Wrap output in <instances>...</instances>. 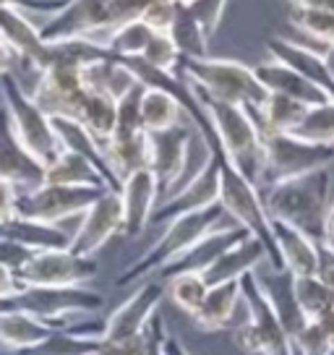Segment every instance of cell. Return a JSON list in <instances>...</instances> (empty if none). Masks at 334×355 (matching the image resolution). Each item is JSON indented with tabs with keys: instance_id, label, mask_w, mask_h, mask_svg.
I'll return each instance as SVG.
<instances>
[{
	"instance_id": "836d02e7",
	"label": "cell",
	"mask_w": 334,
	"mask_h": 355,
	"mask_svg": "<svg viewBox=\"0 0 334 355\" xmlns=\"http://www.w3.org/2000/svg\"><path fill=\"white\" fill-rule=\"evenodd\" d=\"M78 121L87 125V131L100 141L102 146L110 141L118 121V100L107 92H91L87 89V97L78 112Z\"/></svg>"
},
{
	"instance_id": "f1b7e54d",
	"label": "cell",
	"mask_w": 334,
	"mask_h": 355,
	"mask_svg": "<svg viewBox=\"0 0 334 355\" xmlns=\"http://www.w3.org/2000/svg\"><path fill=\"white\" fill-rule=\"evenodd\" d=\"M0 238L3 241H13L21 243L32 251H45V248H68L71 245V235L60 227V225H47L39 220H29V217H11V220L0 222Z\"/></svg>"
},
{
	"instance_id": "d6a6232c",
	"label": "cell",
	"mask_w": 334,
	"mask_h": 355,
	"mask_svg": "<svg viewBox=\"0 0 334 355\" xmlns=\"http://www.w3.org/2000/svg\"><path fill=\"white\" fill-rule=\"evenodd\" d=\"M306 110H308V105L269 92V97L264 100V105H261L258 110H248V112H251V118L256 121L258 133H290L301 123Z\"/></svg>"
},
{
	"instance_id": "7a4b0ae2",
	"label": "cell",
	"mask_w": 334,
	"mask_h": 355,
	"mask_svg": "<svg viewBox=\"0 0 334 355\" xmlns=\"http://www.w3.org/2000/svg\"><path fill=\"white\" fill-rule=\"evenodd\" d=\"M206 144H209V149L217 155V162H220V204H222V209L233 217L235 225L245 227L254 238H258V241L264 243V248H267V261L272 269H285V266H282V259H279V254H277V245H274L272 220H269L267 209H264V199H261L258 186H254V183L230 162V157L225 155L217 133H214Z\"/></svg>"
},
{
	"instance_id": "e0dca14e",
	"label": "cell",
	"mask_w": 334,
	"mask_h": 355,
	"mask_svg": "<svg viewBox=\"0 0 334 355\" xmlns=\"http://www.w3.org/2000/svg\"><path fill=\"white\" fill-rule=\"evenodd\" d=\"M162 298H165V285L162 282H144L141 288H136L134 295L123 300L121 306L112 311L110 319L105 322L102 343H121V340L141 334L149 319L157 313Z\"/></svg>"
},
{
	"instance_id": "2e32d148",
	"label": "cell",
	"mask_w": 334,
	"mask_h": 355,
	"mask_svg": "<svg viewBox=\"0 0 334 355\" xmlns=\"http://www.w3.org/2000/svg\"><path fill=\"white\" fill-rule=\"evenodd\" d=\"M0 178L11 180L19 191H32L45 183V165L21 144L3 102H0Z\"/></svg>"
},
{
	"instance_id": "6da1fadb",
	"label": "cell",
	"mask_w": 334,
	"mask_h": 355,
	"mask_svg": "<svg viewBox=\"0 0 334 355\" xmlns=\"http://www.w3.org/2000/svg\"><path fill=\"white\" fill-rule=\"evenodd\" d=\"M329 183H332L329 167H322L306 175L267 186V193L261 199L269 220L288 222L311 241L322 243L326 209H329Z\"/></svg>"
},
{
	"instance_id": "3957f363",
	"label": "cell",
	"mask_w": 334,
	"mask_h": 355,
	"mask_svg": "<svg viewBox=\"0 0 334 355\" xmlns=\"http://www.w3.org/2000/svg\"><path fill=\"white\" fill-rule=\"evenodd\" d=\"M193 89L196 100L206 110L209 121L214 125V133L222 144L225 155L230 157L240 173H243L254 186H261V173H264V144H261V133H258L256 121L251 118V112L243 105H230V102L212 100L209 94H204L201 89Z\"/></svg>"
},
{
	"instance_id": "681fc988",
	"label": "cell",
	"mask_w": 334,
	"mask_h": 355,
	"mask_svg": "<svg viewBox=\"0 0 334 355\" xmlns=\"http://www.w3.org/2000/svg\"><path fill=\"white\" fill-rule=\"evenodd\" d=\"M316 277L334 293V248H329L326 243H319V269H316Z\"/></svg>"
},
{
	"instance_id": "b9f144b4",
	"label": "cell",
	"mask_w": 334,
	"mask_h": 355,
	"mask_svg": "<svg viewBox=\"0 0 334 355\" xmlns=\"http://www.w3.org/2000/svg\"><path fill=\"white\" fill-rule=\"evenodd\" d=\"M141 94H144V84L136 81L123 97H118V121H115L112 136H131V133L144 131V125H141Z\"/></svg>"
},
{
	"instance_id": "74e56055",
	"label": "cell",
	"mask_w": 334,
	"mask_h": 355,
	"mask_svg": "<svg viewBox=\"0 0 334 355\" xmlns=\"http://www.w3.org/2000/svg\"><path fill=\"white\" fill-rule=\"evenodd\" d=\"M152 34L155 32L141 19H136V21H128L123 24V26H118V29L107 32V37L100 40V44L107 53H112V55L118 58H139L144 53V47Z\"/></svg>"
},
{
	"instance_id": "9a60e30c",
	"label": "cell",
	"mask_w": 334,
	"mask_h": 355,
	"mask_svg": "<svg viewBox=\"0 0 334 355\" xmlns=\"http://www.w3.org/2000/svg\"><path fill=\"white\" fill-rule=\"evenodd\" d=\"M107 32V0H66V6L47 16L39 26L45 42H63L73 37H91Z\"/></svg>"
},
{
	"instance_id": "9f6ffc18",
	"label": "cell",
	"mask_w": 334,
	"mask_h": 355,
	"mask_svg": "<svg viewBox=\"0 0 334 355\" xmlns=\"http://www.w3.org/2000/svg\"><path fill=\"white\" fill-rule=\"evenodd\" d=\"M329 248H334V201H329V209H326V222H324V241Z\"/></svg>"
},
{
	"instance_id": "30bf717a",
	"label": "cell",
	"mask_w": 334,
	"mask_h": 355,
	"mask_svg": "<svg viewBox=\"0 0 334 355\" xmlns=\"http://www.w3.org/2000/svg\"><path fill=\"white\" fill-rule=\"evenodd\" d=\"M107 189L100 186H58V183H42L32 191H19L16 214L39 220L47 225L76 217L89 209Z\"/></svg>"
},
{
	"instance_id": "603a6c76",
	"label": "cell",
	"mask_w": 334,
	"mask_h": 355,
	"mask_svg": "<svg viewBox=\"0 0 334 355\" xmlns=\"http://www.w3.org/2000/svg\"><path fill=\"white\" fill-rule=\"evenodd\" d=\"M267 50L274 60L290 66L292 71H298L301 76L313 81L316 87H322L324 92L334 100V78L329 76V71H326V66H324V55L319 53V50H313V47H308V44L292 42V40H282V37L269 40Z\"/></svg>"
},
{
	"instance_id": "9c48e42d",
	"label": "cell",
	"mask_w": 334,
	"mask_h": 355,
	"mask_svg": "<svg viewBox=\"0 0 334 355\" xmlns=\"http://www.w3.org/2000/svg\"><path fill=\"white\" fill-rule=\"evenodd\" d=\"M261 144H264L261 186H274L290 178L329 167L334 162V146L311 144L292 133H261Z\"/></svg>"
},
{
	"instance_id": "83f0119b",
	"label": "cell",
	"mask_w": 334,
	"mask_h": 355,
	"mask_svg": "<svg viewBox=\"0 0 334 355\" xmlns=\"http://www.w3.org/2000/svg\"><path fill=\"white\" fill-rule=\"evenodd\" d=\"M55 329H68V327L37 319V316L24 313V311L0 313V345L6 350H13V353H21V350H29L34 345H39Z\"/></svg>"
},
{
	"instance_id": "680465c9",
	"label": "cell",
	"mask_w": 334,
	"mask_h": 355,
	"mask_svg": "<svg viewBox=\"0 0 334 355\" xmlns=\"http://www.w3.org/2000/svg\"><path fill=\"white\" fill-rule=\"evenodd\" d=\"M94 355H112V353H110V350H107V347H100V350H97V353H94Z\"/></svg>"
},
{
	"instance_id": "f6af8a7d",
	"label": "cell",
	"mask_w": 334,
	"mask_h": 355,
	"mask_svg": "<svg viewBox=\"0 0 334 355\" xmlns=\"http://www.w3.org/2000/svg\"><path fill=\"white\" fill-rule=\"evenodd\" d=\"M227 3H230V0H193L186 8H188L191 16L204 26V32L209 34V37H214V32H217L220 24H222Z\"/></svg>"
},
{
	"instance_id": "4fadbf2b",
	"label": "cell",
	"mask_w": 334,
	"mask_h": 355,
	"mask_svg": "<svg viewBox=\"0 0 334 355\" xmlns=\"http://www.w3.org/2000/svg\"><path fill=\"white\" fill-rule=\"evenodd\" d=\"M123 233V207L118 191H105L89 209L81 214L76 233L71 235V251L78 256H94L112 235Z\"/></svg>"
},
{
	"instance_id": "5b68a950",
	"label": "cell",
	"mask_w": 334,
	"mask_h": 355,
	"mask_svg": "<svg viewBox=\"0 0 334 355\" xmlns=\"http://www.w3.org/2000/svg\"><path fill=\"white\" fill-rule=\"evenodd\" d=\"M225 214H227V211H225L222 204L217 201V204L206 207V209L188 211V214H180L175 220H170L165 233L157 238L149 251H144L136 261H131V264L123 269L121 275H118V279H115V285H118V288L136 285V282L146 279L149 275L159 272V269L165 264H170L173 259H178L180 254H186L191 245L199 243L206 233H212Z\"/></svg>"
},
{
	"instance_id": "44dd1931",
	"label": "cell",
	"mask_w": 334,
	"mask_h": 355,
	"mask_svg": "<svg viewBox=\"0 0 334 355\" xmlns=\"http://www.w3.org/2000/svg\"><path fill=\"white\" fill-rule=\"evenodd\" d=\"M254 73H256V78L261 81V87L267 89V92L282 94V97H290V100H298L303 105H308V107L332 100L322 87H316L313 81H308L298 71H292L290 66L279 63L274 58L254 66Z\"/></svg>"
},
{
	"instance_id": "db71d44e",
	"label": "cell",
	"mask_w": 334,
	"mask_h": 355,
	"mask_svg": "<svg viewBox=\"0 0 334 355\" xmlns=\"http://www.w3.org/2000/svg\"><path fill=\"white\" fill-rule=\"evenodd\" d=\"M162 353L165 355H191L188 350H186V345L180 343V337H175V334H165V340H162Z\"/></svg>"
},
{
	"instance_id": "ffe728a7",
	"label": "cell",
	"mask_w": 334,
	"mask_h": 355,
	"mask_svg": "<svg viewBox=\"0 0 334 355\" xmlns=\"http://www.w3.org/2000/svg\"><path fill=\"white\" fill-rule=\"evenodd\" d=\"M248 230L240 225H230V227H214L212 233H206L196 245H191L186 254H180L178 259H173L170 264H165L159 269L162 277H175V275H186V272H199L204 275L209 266L233 245H238L240 241L248 238Z\"/></svg>"
},
{
	"instance_id": "484cf974",
	"label": "cell",
	"mask_w": 334,
	"mask_h": 355,
	"mask_svg": "<svg viewBox=\"0 0 334 355\" xmlns=\"http://www.w3.org/2000/svg\"><path fill=\"white\" fill-rule=\"evenodd\" d=\"M240 303V279H230V282H220L212 285L199 311L191 316L193 327L199 332H220L227 329L235 316V309Z\"/></svg>"
},
{
	"instance_id": "6f0895ef",
	"label": "cell",
	"mask_w": 334,
	"mask_h": 355,
	"mask_svg": "<svg viewBox=\"0 0 334 355\" xmlns=\"http://www.w3.org/2000/svg\"><path fill=\"white\" fill-rule=\"evenodd\" d=\"M322 55H324V66L329 71V76L334 78V44H326L322 50Z\"/></svg>"
},
{
	"instance_id": "4dcf8cb0",
	"label": "cell",
	"mask_w": 334,
	"mask_h": 355,
	"mask_svg": "<svg viewBox=\"0 0 334 355\" xmlns=\"http://www.w3.org/2000/svg\"><path fill=\"white\" fill-rule=\"evenodd\" d=\"M45 183H58V186H100V189L112 191L107 178L102 175L87 157L76 155V152H68V149H63L53 162L45 165Z\"/></svg>"
},
{
	"instance_id": "d6986e66",
	"label": "cell",
	"mask_w": 334,
	"mask_h": 355,
	"mask_svg": "<svg viewBox=\"0 0 334 355\" xmlns=\"http://www.w3.org/2000/svg\"><path fill=\"white\" fill-rule=\"evenodd\" d=\"M121 207H123V235L136 238L144 233L152 220V211L159 204V183L155 173L144 167L121 180Z\"/></svg>"
},
{
	"instance_id": "ab89813d",
	"label": "cell",
	"mask_w": 334,
	"mask_h": 355,
	"mask_svg": "<svg viewBox=\"0 0 334 355\" xmlns=\"http://www.w3.org/2000/svg\"><path fill=\"white\" fill-rule=\"evenodd\" d=\"M167 282H170V285H167V293H170L173 303H175L180 311H186L188 316H193V313L199 311V306L204 303L206 293H209V285H206L204 275H199V272L175 275V277H170Z\"/></svg>"
},
{
	"instance_id": "ba28073f",
	"label": "cell",
	"mask_w": 334,
	"mask_h": 355,
	"mask_svg": "<svg viewBox=\"0 0 334 355\" xmlns=\"http://www.w3.org/2000/svg\"><path fill=\"white\" fill-rule=\"evenodd\" d=\"M0 97H3V105H6V110L11 115L13 131L21 139V144L42 165L53 162L63 152V146L58 141V133L53 128L50 115L24 92V87L19 84V78L13 76V73L0 76Z\"/></svg>"
},
{
	"instance_id": "bcb514c9",
	"label": "cell",
	"mask_w": 334,
	"mask_h": 355,
	"mask_svg": "<svg viewBox=\"0 0 334 355\" xmlns=\"http://www.w3.org/2000/svg\"><path fill=\"white\" fill-rule=\"evenodd\" d=\"M66 6V0H0V8H16L24 13H42L53 16Z\"/></svg>"
},
{
	"instance_id": "7402d4cb",
	"label": "cell",
	"mask_w": 334,
	"mask_h": 355,
	"mask_svg": "<svg viewBox=\"0 0 334 355\" xmlns=\"http://www.w3.org/2000/svg\"><path fill=\"white\" fill-rule=\"evenodd\" d=\"M272 235H274V245L282 259V266L292 277H313L316 275V269H319V243L316 241L279 220H272Z\"/></svg>"
},
{
	"instance_id": "8992f818",
	"label": "cell",
	"mask_w": 334,
	"mask_h": 355,
	"mask_svg": "<svg viewBox=\"0 0 334 355\" xmlns=\"http://www.w3.org/2000/svg\"><path fill=\"white\" fill-rule=\"evenodd\" d=\"M240 298L248 306V322L235 327V347L245 355H295L290 337L258 282L256 269L240 277Z\"/></svg>"
},
{
	"instance_id": "60d3db41",
	"label": "cell",
	"mask_w": 334,
	"mask_h": 355,
	"mask_svg": "<svg viewBox=\"0 0 334 355\" xmlns=\"http://www.w3.org/2000/svg\"><path fill=\"white\" fill-rule=\"evenodd\" d=\"M290 21L295 24L301 32H306L311 40L326 44H334V13L316 11V8H298L292 6L290 11Z\"/></svg>"
},
{
	"instance_id": "5bb4252c",
	"label": "cell",
	"mask_w": 334,
	"mask_h": 355,
	"mask_svg": "<svg viewBox=\"0 0 334 355\" xmlns=\"http://www.w3.org/2000/svg\"><path fill=\"white\" fill-rule=\"evenodd\" d=\"M193 123H180L175 128L167 131L149 133V144H152V159H149V170L155 173L157 183H159V201H165L173 189L178 186L183 167H186V157H188V141L193 136Z\"/></svg>"
},
{
	"instance_id": "f546056e",
	"label": "cell",
	"mask_w": 334,
	"mask_h": 355,
	"mask_svg": "<svg viewBox=\"0 0 334 355\" xmlns=\"http://www.w3.org/2000/svg\"><path fill=\"white\" fill-rule=\"evenodd\" d=\"M105 157L110 165L112 175L123 180L136 170L149 167L152 159V144H149V133L139 131L131 136H110V141L105 144Z\"/></svg>"
},
{
	"instance_id": "d4e9b609",
	"label": "cell",
	"mask_w": 334,
	"mask_h": 355,
	"mask_svg": "<svg viewBox=\"0 0 334 355\" xmlns=\"http://www.w3.org/2000/svg\"><path fill=\"white\" fill-rule=\"evenodd\" d=\"M258 282H261V288L267 293L269 303H272V309L277 313L279 324H282V329L285 334L290 337V345L292 340L303 332V327H306V316H303L301 306H298V300H295V290H292V275H290L288 269H272L267 275H258L256 272Z\"/></svg>"
},
{
	"instance_id": "f35d334b",
	"label": "cell",
	"mask_w": 334,
	"mask_h": 355,
	"mask_svg": "<svg viewBox=\"0 0 334 355\" xmlns=\"http://www.w3.org/2000/svg\"><path fill=\"white\" fill-rule=\"evenodd\" d=\"M292 290H295V300L301 306L306 322H313L334 309V293L316 275L313 277H292Z\"/></svg>"
},
{
	"instance_id": "f5cc1de1",
	"label": "cell",
	"mask_w": 334,
	"mask_h": 355,
	"mask_svg": "<svg viewBox=\"0 0 334 355\" xmlns=\"http://www.w3.org/2000/svg\"><path fill=\"white\" fill-rule=\"evenodd\" d=\"M19 63H21L19 53H16L11 44L3 40V37H0V76H6V73H13V68L19 66Z\"/></svg>"
},
{
	"instance_id": "c3c4849f",
	"label": "cell",
	"mask_w": 334,
	"mask_h": 355,
	"mask_svg": "<svg viewBox=\"0 0 334 355\" xmlns=\"http://www.w3.org/2000/svg\"><path fill=\"white\" fill-rule=\"evenodd\" d=\"M16 201H19V189L11 180L0 178V222L16 217Z\"/></svg>"
},
{
	"instance_id": "e575fe53",
	"label": "cell",
	"mask_w": 334,
	"mask_h": 355,
	"mask_svg": "<svg viewBox=\"0 0 334 355\" xmlns=\"http://www.w3.org/2000/svg\"><path fill=\"white\" fill-rule=\"evenodd\" d=\"M102 347V334L76 332L73 327L55 329L47 340L16 355H94Z\"/></svg>"
},
{
	"instance_id": "cb8c5ba5",
	"label": "cell",
	"mask_w": 334,
	"mask_h": 355,
	"mask_svg": "<svg viewBox=\"0 0 334 355\" xmlns=\"http://www.w3.org/2000/svg\"><path fill=\"white\" fill-rule=\"evenodd\" d=\"M53 128L58 133V141L68 152H76V155L87 157L91 165L100 170L102 175L107 178L112 191H121V180L112 175L110 165H107V157H105V146L87 131V125L78 121V118H68V115H50Z\"/></svg>"
},
{
	"instance_id": "7dc6e473",
	"label": "cell",
	"mask_w": 334,
	"mask_h": 355,
	"mask_svg": "<svg viewBox=\"0 0 334 355\" xmlns=\"http://www.w3.org/2000/svg\"><path fill=\"white\" fill-rule=\"evenodd\" d=\"M32 254H34L32 248H26V245H21V243H13V241H3V238H0V264L8 266L11 272H19V269L29 261V256Z\"/></svg>"
},
{
	"instance_id": "8fae6325",
	"label": "cell",
	"mask_w": 334,
	"mask_h": 355,
	"mask_svg": "<svg viewBox=\"0 0 334 355\" xmlns=\"http://www.w3.org/2000/svg\"><path fill=\"white\" fill-rule=\"evenodd\" d=\"M97 272L100 264L94 256H78L71 248H45L34 251L16 277L21 285L32 288H71L91 282Z\"/></svg>"
},
{
	"instance_id": "52a82bcc",
	"label": "cell",
	"mask_w": 334,
	"mask_h": 355,
	"mask_svg": "<svg viewBox=\"0 0 334 355\" xmlns=\"http://www.w3.org/2000/svg\"><path fill=\"white\" fill-rule=\"evenodd\" d=\"M105 306V295L84 285H71V288H32L24 285L11 298H0V313L8 311H24L37 319H45L53 324L73 327L71 316L97 311Z\"/></svg>"
},
{
	"instance_id": "7c38bea8",
	"label": "cell",
	"mask_w": 334,
	"mask_h": 355,
	"mask_svg": "<svg viewBox=\"0 0 334 355\" xmlns=\"http://www.w3.org/2000/svg\"><path fill=\"white\" fill-rule=\"evenodd\" d=\"M32 97L47 115H68L78 118L87 87H84V68L68 63L60 58H50L47 68L37 76L34 87L29 89Z\"/></svg>"
},
{
	"instance_id": "11a10c76",
	"label": "cell",
	"mask_w": 334,
	"mask_h": 355,
	"mask_svg": "<svg viewBox=\"0 0 334 355\" xmlns=\"http://www.w3.org/2000/svg\"><path fill=\"white\" fill-rule=\"evenodd\" d=\"M298 8H316V11H329L334 13V0H290Z\"/></svg>"
},
{
	"instance_id": "8d00e7d4",
	"label": "cell",
	"mask_w": 334,
	"mask_h": 355,
	"mask_svg": "<svg viewBox=\"0 0 334 355\" xmlns=\"http://www.w3.org/2000/svg\"><path fill=\"white\" fill-rule=\"evenodd\" d=\"M290 133L303 141H311V144L334 146V100L308 107L301 123Z\"/></svg>"
},
{
	"instance_id": "91938a15",
	"label": "cell",
	"mask_w": 334,
	"mask_h": 355,
	"mask_svg": "<svg viewBox=\"0 0 334 355\" xmlns=\"http://www.w3.org/2000/svg\"><path fill=\"white\" fill-rule=\"evenodd\" d=\"M180 6H191V3H193V0H178Z\"/></svg>"
},
{
	"instance_id": "816d5d0a",
	"label": "cell",
	"mask_w": 334,
	"mask_h": 355,
	"mask_svg": "<svg viewBox=\"0 0 334 355\" xmlns=\"http://www.w3.org/2000/svg\"><path fill=\"white\" fill-rule=\"evenodd\" d=\"M19 290H24V285L19 282L16 272H11L8 266L0 264V298H11Z\"/></svg>"
},
{
	"instance_id": "1f68e13d",
	"label": "cell",
	"mask_w": 334,
	"mask_h": 355,
	"mask_svg": "<svg viewBox=\"0 0 334 355\" xmlns=\"http://www.w3.org/2000/svg\"><path fill=\"white\" fill-rule=\"evenodd\" d=\"M180 123H188V115H186L178 97H173L170 92H162V89L144 87V94H141V125H144V131H167V128H175Z\"/></svg>"
},
{
	"instance_id": "d590c367",
	"label": "cell",
	"mask_w": 334,
	"mask_h": 355,
	"mask_svg": "<svg viewBox=\"0 0 334 355\" xmlns=\"http://www.w3.org/2000/svg\"><path fill=\"white\" fill-rule=\"evenodd\" d=\"M170 40L175 42V47L180 50V58H206L209 55V34L204 32L191 11L186 6H180L178 16H175V24L170 26Z\"/></svg>"
},
{
	"instance_id": "ac0fdd59",
	"label": "cell",
	"mask_w": 334,
	"mask_h": 355,
	"mask_svg": "<svg viewBox=\"0 0 334 355\" xmlns=\"http://www.w3.org/2000/svg\"><path fill=\"white\" fill-rule=\"evenodd\" d=\"M217 201H220V162H217V155L212 152L209 165L204 167L188 186H183L178 193H173V196H167L165 201L157 204L149 225H162V222L175 220L180 214L206 209Z\"/></svg>"
},
{
	"instance_id": "277c9868",
	"label": "cell",
	"mask_w": 334,
	"mask_h": 355,
	"mask_svg": "<svg viewBox=\"0 0 334 355\" xmlns=\"http://www.w3.org/2000/svg\"><path fill=\"white\" fill-rule=\"evenodd\" d=\"M180 78L209 94L212 100L243 105L245 110H258L269 92L261 87L254 68L240 60L227 58H180L178 63ZM175 71V73H178Z\"/></svg>"
},
{
	"instance_id": "ee69618b",
	"label": "cell",
	"mask_w": 334,
	"mask_h": 355,
	"mask_svg": "<svg viewBox=\"0 0 334 355\" xmlns=\"http://www.w3.org/2000/svg\"><path fill=\"white\" fill-rule=\"evenodd\" d=\"M178 11H180L178 0H152V3L146 6V11L141 13V21H144L152 32L167 34L170 26L175 24Z\"/></svg>"
},
{
	"instance_id": "f907efd6",
	"label": "cell",
	"mask_w": 334,
	"mask_h": 355,
	"mask_svg": "<svg viewBox=\"0 0 334 355\" xmlns=\"http://www.w3.org/2000/svg\"><path fill=\"white\" fill-rule=\"evenodd\" d=\"M146 334H149V355H165L162 353V340H165V322H162V316H159V311H157L155 316L149 319L146 324Z\"/></svg>"
},
{
	"instance_id": "4316f807",
	"label": "cell",
	"mask_w": 334,
	"mask_h": 355,
	"mask_svg": "<svg viewBox=\"0 0 334 355\" xmlns=\"http://www.w3.org/2000/svg\"><path fill=\"white\" fill-rule=\"evenodd\" d=\"M261 261H267V248H264V243H261L258 238L248 235L245 241L233 245L230 251H225V254L204 272V279H206L209 288H212V285H220V282L240 279L243 275L254 272Z\"/></svg>"
},
{
	"instance_id": "7bdbcfd3",
	"label": "cell",
	"mask_w": 334,
	"mask_h": 355,
	"mask_svg": "<svg viewBox=\"0 0 334 355\" xmlns=\"http://www.w3.org/2000/svg\"><path fill=\"white\" fill-rule=\"evenodd\" d=\"M141 60H146L149 66L159 68V71H170L175 73L180 63V50L175 47V42L170 40V34H159L155 32L146 42L144 53H141Z\"/></svg>"
}]
</instances>
